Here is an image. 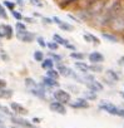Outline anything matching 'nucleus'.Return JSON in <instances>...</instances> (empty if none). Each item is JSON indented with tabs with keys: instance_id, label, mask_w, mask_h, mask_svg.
Segmentation results:
<instances>
[{
	"instance_id": "48",
	"label": "nucleus",
	"mask_w": 124,
	"mask_h": 128,
	"mask_svg": "<svg viewBox=\"0 0 124 128\" xmlns=\"http://www.w3.org/2000/svg\"><path fill=\"white\" fill-rule=\"evenodd\" d=\"M13 128H21V127H18V126H14Z\"/></svg>"
},
{
	"instance_id": "7",
	"label": "nucleus",
	"mask_w": 124,
	"mask_h": 128,
	"mask_svg": "<svg viewBox=\"0 0 124 128\" xmlns=\"http://www.w3.org/2000/svg\"><path fill=\"white\" fill-rule=\"evenodd\" d=\"M49 108L51 112H55L58 114H65L67 113V108L63 103H60V102H51L49 104Z\"/></svg>"
},
{
	"instance_id": "36",
	"label": "nucleus",
	"mask_w": 124,
	"mask_h": 128,
	"mask_svg": "<svg viewBox=\"0 0 124 128\" xmlns=\"http://www.w3.org/2000/svg\"><path fill=\"white\" fill-rule=\"evenodd\" d=\"M41 22H44L45 24H53V18H46V16H41Z\"/></svg>"
},
{
	"instance_id": "17",
	"label": "nucleus",
	"mask_w": 124,
	"mask_h": 128,
	"mask_svg": "<svg viewBox=\"0 0 124 128\" xmlns=\"http://www.w3.org/2000/svg\"><path fill=\"white\" fill-rule=\"evenodd\" d=\"M53 42L58 43L59 45H64V46H67V45L69 44V42H68V40H67L65 38L60 36L59 34H54V35H53Z\"/></svg>"
},
{
	"instance_id": "16",
	"label": "nucleus",
	"mask_w": 124,
	"mask_h": 128,
	"mask_svg": "<svg viewBox=\"0 0 124 128\" xmlns=\"http://www.w3.org/2000/svg\"><path fill=\"white\" fill-rule=\"evenodd\" d=\"M105 74H107V78H108L110 82H113V83H115V82L119 80V76H118L117 72H114L113 69H108V70L105 72Z\"/></svg>"
},
{
	"instance_id": "37",
	"label": "nucleus",
	"mask_w": 124,
	"mask_h": 128,
	"mask_svg": "<svg viewBox=\"0 0 124 128\" xmlns=\"http://www.w3.org/2000/svg\"><path fill=\"white\" fill-rule=\"evenodd\" d=\"M5 25H0V38H5Z\"/></svg>"
},
{
	"instance_id": "5",
	"label": "nucleus",
	"mask_w": 124,
	"mask_h": 128,
	"mask_svg": "<svg viewBox=\"0 0 124 128\" xmlns=\"http://www.w3.org/2000/svg\"><path fill=\"white\" fill-rule=\"evenodd\" d=\"M9 107L13 110V113L16 114V116H26L28 114V109L25 107H23L21 104L16 103V102H10Z\"/></svg>"
},
{
	"instance_id": "33",
	"label": "nucleus",
	"mask_w": 124,
	"mask_h": 128,
	"mask_svg": "<svg viewBox=\"0 0 124 128\" xmlns=\"http://www.w3.org/2000/svg\"><path fill=\"white\" fill-rule=\"evenodd\" d=\"M11 14H13V16H14L18 22L23 20V18H24V16L21 15V13H19V12H16V10H13V12H11Z\"/></svg>"
},
{
	"instance_id": "39",
	"label": "nucleus",
	"mask_w": 124,
	"mask_h": 128,
	"mask_svg": "<svg viewBox=\"0 0 124 128\" xmlns=\"http://www.w3.org/2000/svg\"><path fill=\"white\" fill-rule=\"evenodd\" d=\"M1 59H3V60H5V62H8V60H9V55H8L4 50H1Z\"/></svg>"
},
{
	"instance_id": "28",
	"label": "nucleus",
	"mask_w": 124,
	"mask_h": 128,
	"mask_svg": "<svg viewBox=\"0 0 124 128\" xmlns=\"http://www.w3.org/2000/svg\"><path fill=\"white\" fill-rule=\"evenodd\" d=\"M90 70L95 72V73H100V72H103V67L100 66V64H92V66H90Z\"/></svg>"
},
{
	"instance_id": "50",
	"label": "nucleus",
	"mask_w": 124,
	"mask_h": 128,
	"mask_svg": "<svg viewBox=\"0 0 124 128\" xmlns=\"http://www.w3.org/2000/svg\"><path fill=\"white\" fill-rule=\"evenodd\" d=\"M0 128H5V127H0Z\"/></svg>"
},
{
	"instance_id": "23",
	"label": "nucleus",
	"mask_w": 124,
	"mask_h": 128,
	"mask_svg": "<svg viewBox=\"0 0 124 128\" xmlns=\"http://www.w3.org/2000/svg\"><path fill=\"white\" fill-rule=\"evenodd\" d=\"M84 96H85V99H87V100L97 99V93H94V92H92V90H85V92H84Z\"/></svg>"
},
{
	"instance_id": "25",
	"label": "nucleus",
	"mask_w": 124,
	"mask_h": 128,
	"mask_svg": "<svg viewBox=\"0 0 124 128\" xmlns=\"http://www.w3.org/2000/svg\"><path fill=\"white\" fill-rule=\"evenodd\" d=\"M34 59L35 62H43L44 60V53L40 50H35L34 52Z\"/></svg>"
},
{
	"instance_id": "40",
	"label": "nucleus",
	"mask_w": 124,
	"mask_h": 128,
	"mask_svg": "<svg viewBox=\"0 0 124 128\" xmlns=\"http://www.w3.org/2000/svg\"><path fill=\"white\" fill-rule=\"evenodd\" d=\"M53 22H54L55 24H58V25H60L61 23H63V22H61V20H60L58 16H53Z\"/></svg>"
},
{
	"instance_id": "43",
	"label": "nucleus",
	"mask_w": 124,
	"mask_h": 128,
	"mask_svg": "<svg viewBox=\"0 0 124 128\" xmlns=\"http://www.w3.org/2000/svg\"><path fill=\"white\" fill-rule=\"evenodd\" d=\"M6 87V82L4 79H0V88H5Z\"/></svg>"
},
{
	"instance_id": "45",
	"label": "nucleus",
	"mask_w": 124,
	"mask_h": 128,
	"mask_svg": "<svg viewBox=\"0 0 124 128\" xmlns=\"http://www.w3.org/2000/svg\"><path fill=\"white\" fill-rule=\"evenodd\" d=\"M119 64H120V66H124V55L120 56V59H119Z\"/></svg>"
},
{
	"instance_id": "15",
	"label": "nucleus",
	"mask_w": 124,
	"mask_h": 128,
	"mask_svg": "<svg viewBox=\"0 0 124 128\" xmlns=\"http://www.w3.org/2000/svg\"><path fill=\"white\" fill-rule=\"evenodd\" d=\"M54 60L51 59V58H46V59H44L43 62H41V68L43 69H46V70H49V69H53L54 68Z\"/></svg>"
},
{
	"instance_id": "3",
	"label": "nucleus",
	"mask_w": 124,
	"mask_h": 128,
	"mask_svg": "<svg viewBox=\"0 0 124 128\" xmlns=\"http://www.w3.org/2000/svg\"><path fill=\"white\" fill-rule=\"evenodd\" d=\"M10 119L18 127H21V128H34L33 122H29L28 119H25V118H23L20 116H13V117H10Z\"/></svg>"
},
{
	"instance_id": "34",
	"label": "nucleus",
	"mask_w": 124,
	"mask_h": 128,
	"mask_svg": "<svg viewBox=\"0 0 124 128\" xmlns=\"http://www.w3.org/2000/svg\"><path fill=\"white\" fill-rule=\"evenodd\" d=\"M36 42H38V44L41 46V48H45L46 46V43H45V39L43 38V36H38L36 38Z\"/></svg>"
},
{
	"instance_id": "41",
	"label": "nucleus",
	"mask_w": 124,
	"mask_h": 128,
	"mask_svg": "<svg viewBox=\"0 0 124 128\" xmlns=\"http://www.w3.org/2000/svg\"><path fill=\"white\" fill-rule=\"evenodd\" d=\"M83 38H84L88 43H93V40H92V38H90V35H89V34H84V35H83Z\"/></svg>"
},
{
	"instance_id": "29",
	"label": "nucleus",
	"mask_w": 124,
	"mask_h": 128,
	"mask_svg": "<svg viewBox=\"0 0 124 128\" xmlns=\"http://www.w3.org/2000/svg\"><path fill=\"white\" fill-rule=\"evenodd\" d=\"M0 113H4V114H8L10 117H13V112H10V109L3 104H0Z\"/></svg>"
},
{
	"instance_id": "42",
	"label": "nucleus",
	"mask_w": 124,
	"mask_h": 128,
	"mask_svg": "<svg viewBox=\"0 0 124 128\" xmlns=\"http://www.w3.org/2000/svg\"><path fill=\"white\" fill-rule=\"evenodd\" d=\"M65 48H67V49H70L72 52H75V46H74L73 44H70V43H69V44H68V45H67Z\"/></svg>"
},
{
	"instance_id": "19",
	"label": "nucleus",
	"mask_w": 124,
	"mask_h": 128,
	"mask_svg": "<svg viewBox=\"0 0 124 128\" xmlns=\"http://www.w3.org/2000/svg\"><path fill=\"white\" fill-rule=\"evenodd\" d=\"M102 36L112 43H118V38L114 35V34H110V33H102Z\"/></svg>"
},
{
	"instance_id": "10",
	"label": "nucleus",
	"mask_w": 124,
	"mask_h": 128,
	"mask_svg": "<svg viewBox=\"0 0 124 128\" xmlns=\"http://www.w3.org/2000/svg\"><path fill=\"white\" fill-rule=\"evenodd\" d=\"M58 72L60 76H63V77H73V70L70 68H68L67 66H64V64H61V63H58Z\"/></svg>"
},
{
	"instance_id": "49",
	"label": "nucleus",
	"mask_w": 124,
	"mask_h": 128,
	"mask_svg": "<svg viewBox=\"0 0 124 128\" xmlns=\"http://www.w3.org/2000/svg\"><path fill=\"white\" fill-rule=\"evenodd\" d=\"M122 97H123V98H124V93H122Z\"/></svg>"
},
{
	"instance_id": "6",
	"label": "nucleus",
	"mask_w": 124,
	"mask_h": 128,
	"mask_svg": "<svg viewBox=\"0 0 124 128\" xmlns=\"http://www.w3.org/2000/svg\"><path fill=\"white\" fill-rule=\"evenodd\" d=\"M69 106L74 109H87V108H89V102L85 98H78L74 102L69 103Z\"/></svg>"
},
{
	"instance_id": "47",
	"label": "nucleus",
	"mask_w": 124,
	"mask_h": 128,
	"mask_svg": "<svg viewBox=\"0 0 124 128\" xmlns=\"http://www.w3.org/2000/svg\"><path fill=\"white\" fill-rule=\"evenodd\" d=\"M0 127H4V120H1V118H0Z\"/></svg>"
},
{
	"instance_id": "26",
	"label": "nucleus",
	"mask_w": 124,
	"mask_h": 128,
	"mask_svg": "<svg viewBox=\"0 0 124 128\" xmlns=\"http://www.w3.org/2000/svg\"><path fill=\"white\" fill-rule=\"evenodd\" d=\"M5 33H6L5 38L10 40V39L13 38V34H14V33H13V26H11V25H5Z\"/></svg>"
},
{
	"instance_id": "4",
	"label": "nucleus",
	"mask_w": 124,
	"mask_h": 128,
	"mask_svg": "<svg viewBox=\"0 0 124 128\" xmlns=\"http://www.w3.org/2000/svg\"><path fill=\"white\" fill-rule=\"evenodd\" d=\"M16 38L20 40V42H24V43H31L35 38V34L34 33H30L28 30H21V32H16Z\"/></svg>"
},
{
	"instance_id": "14",
	"label": "nucleus",
	"mask_w": 124,
	"mask_h": 128,
	"mask_svg": "<svg viewBox=\"0 0 124 128\" xmlns=\"http://www.w3.org/2000/svg\"><path fill=\"white\" fill-rule=\"evenodd\" d=\"M13 90L9 88H0V99H10L13 97Z\"/></svg>"
},
{
	"instance_id": "20",
	"label": "nucleus",
	"mask_w": 124,
	"mask_h": 128,
	"mask_svg": "<svg viewBox=\"0 0 124 128\" xmlns=\"http://www.w3.org/2000/svg\"><path fill=\"white\" fill-rule=\"evenodd\" d=\"M69 55H70V58L75 59L77 62L83 60V59H84V56H85V54H84V53H79V52H72Z\"/></svg>"
},
{
	"instance_id": "22",
	"label": "nucleus",
	"mask_w": 124,
	"mask_h": 128,
	"mask_svg": "<svg viewBox=\"0 0 124 128\" xmlns=\"http://www.w3.org/2000/svg\"><path fill=\"white\" fill-rule=\"evenodd\" d=\"M63 32H73V29H74V26L73 25H70V24H68V23H61L60 25H58Z\"/></svg>"
},
{
	"instance_id": "21",
	"label": "nucleus",
	"mask_w": 124,
	"mask_h": 128,
	"mask_svg": "<svg viewBox=\"0 0 124 128\" xmlns=\"http://www.w3.org/2000/svg\"><path fill=\"white\" fill-rule=\"evenodd\" d=\"M25 86L28 87V88H30V89H33V88H36L39 84L33 79V78H25Z\"/></svg>"
},
{
	"instance_id": "38",
	"label": "nucleus",
	"mask_w": 124,
	"mask_h": 128,
	"mask_svg": "<svg viewBox=\"0 0 124 128\" xmlns=\"http://www.w3.org/2000/svg\"><path fill=\"white\" fill-rule=\"evenodd\" d=\"M23 20H24V22H26V23H34V22H35V19H34V18H31V16H24V18H23Z\"/></svg>"
},
{
	"instance_id": "18",
	"label": "nucleus",
	"mask_w": 124,
	"mask_h": 128,
	"mask_svg": "<svg viewBox=\"0 0 124 128\" xmlns=\"http://www.w3.org/2000/svg\"><path fill=\"white\" fill-rule=\"evenodd\" d=\"M46 77H49V78H53V79H55V80H58L59 79V77H60V74H59V72H58V69H49L48 72H46Z\"/></svg>"
},
{
	"instance_id": "11",
	"label": "nucleus",
	"mask_w": 124,
	"mask_h": 128,
	"mask_svg": "<svg viewBox=\"0 0 124 128\" xmlns=\"http://www.w3.org/2000/svg\"><path fill=\"white\" fill-rule=\"evenodd\" d=\"M41 84L44 87H46V88H56V87H59V82L53 79V78H49V77H44Z\"/></svg>"
},
{
	"instance_id": "1",
	"label": "nucleus",
	"mask_w": 124,
	"mask_h": 128,
	"mask_svg": "<svg viewBox=\"0 0 124 128\" xmlns=\"http://www.w3.org/2000/svg\"><path fill=\"white\" fill-rule=\"evenodd\" d=\"M53 96H54V98H55L56 102H60V103H63V104L70 103V94L67 90H64V89H56L53 93Z\"/></svg>"
},
{
	"instance_id": "13",
	"label": "nucleus",
	"mask_w": 124,
	"mask_h": 128,
	"mask_svg": "<svg viewBox=\"0 0 124 128\" xmlns=\"http://www.w3.org/2000/svg\"><path fill=\"white\" fill-rule=\"evenodd\" d=\"M75 68L79 72L84 73V74H87L88 72H90V66H88L87 63H83V62H75Z\"/></svg>"
},
{
	"instance_id": "9",
	"label": "nucleus",
	"mask_w": 124,
	"mask_h": 128,
	"mask_svg": "<svg viewBox=\"0 0 124 128\" xmlns=\"http://www.w3.org/2000/svg\"><path fill=\"white\" fill-rule=\"evenodd\" d=\"M87 84V87H88V89L89 90H92V92H94V93H98V92H102L103 90V84L100 83V82H98V80H92V82H87L85 83Z\"/></svg>"
},
{
	"instance_id": "2",
	"label": "nucleus",
	"mask_w": 124,
	"mask_h": 128,
	"mask_svg": "<svg viewBox=\"0 0 124 128\" xmlns=\"http://www.w3.org/2000/svg\"><path fill=\"white\" fill-rule=\"evenodd\" d=\"M99 109H103L105 112H108L109 114H113V116H118V112H119V108L117 106H114L113 103L108 102V100H102L99 103Z\"/></svg>"
},
{
	"instance_id": "31",
	"label": "nucleus",
	"mask_w": 124,
	"mask_h": 128,
	"mask_svg": "<svg viewBox=\"0 0 124 128\" xmlns=\"http://www.w3.org/2000/svg\"><path fill=\"white\" fill-rule=\"evenodd\" d=\"M46 46L53 52V50H58V48H59V44L58 43H55V42H49V43H46Z\"/></svg>"
},
{
	"instance_id": "27",
	"label": "nucleus",
	"mask_w": 124,
	"mask_h": 128,
	"mask_svg": "<svg viewBox=\"0 0 124 128\" xmlns=\"http://www.w3.org/2000/svg\"><path fill=\"white\" fill-rule=\"evenodd\" d=\"M0 18L4 19V20H8V14H6V9L3 4H0Z\"/></svg>"
},
{
	"instance_id": "46",
	"label": "nucleus",
	"mask_w": 124,
	"mask_h": 128,
	"mask_svg": "<svg viewBox=\"0 0 124 128\" xmlns=\"http://www.w3.org/2000/svg\"><path fill=\"white\" fill-rule=\"evenodd\" d=\"M33 123H40V118L34 117V118H33Z\"/></svg>"
},
{
	"instance_id": "44",
	"label": "nucleus",
	"mask_w": 124,
	"mask_h": 128,
	"mask_svg": "<svg viewBox=\"0 0 124 128\" xmlns=\"http://www.w3.org/2000/svg\"><path fill=\"white\" fill-rule=\"evenodd\" d=\"M16 4L20 6H24V0H16Z\"/></svg>"
},
{
	"instance_id": "30",
	"label": "nucleus",
	"mask_w": 124,
	"mask_h": 128,
	"mask_svg": "<svg viewBox=\"0 0 124 128\" xmlns=\"http://www.w3.org/2000/svg\"><path fill=\"white\" fill-rule=\"evenodd\" d=\"M49 58H51L54 62H56V63H59V62H61V55H58V54H55V53H53V52H50L49 53Z\"/></svg>"
},
{
	"instance_id": "32",
	"label": "nucleus",
	"mask_w": 124,
	"mask_h": 128,
	"mask_svg": "<svg viewBox=\"0 0 124 128\" xmlns=\"http://www.w3.org/2000/svg\"><path fill=\"white\" fill-rule=\"evenodd\" d=\"M15 29H16V32H21V30H26V25H25L24 23H21V22H18V23L15 24Z\"/></svg>"
},
{
	"instance_id": "24",
	"label": "nucleus",
	"mask_w": 124,
	"mask_h": 128,
	"mask_svg": "<svg viewBox=\"0 0 124 128\" xmlns=\"http://www.w3.org/2000/svg\"><path fill=\"white\" fill-rule=\"evenodd\" d=\"M3 5H4L5 8H8L10 12H13V10L15 9L16 3H14V2H9V0H4V2H3Z\"/></svg>"
},
{
	"instance_id": "8",
	"label": "nucleus",
	"mask_w": 124,
	"mask_h": 128,
	"mask_svg": "<svg viewBox=\"0 0 124 128\" xmlns=\"http://www.w3.org/2000/svg\"><path fill=\"white\" fill-rule=\"evenodd\" d=\"M88 58H89V62L92 64H100V63L104 62V55L99 52H92L88 55Z\"/></svg>"
},
{
	"instance_id": "12",
	"label": "nucleus",
	"mask_w": 124,
	"mask_h": 128,
	"mask_svg": "<svg viewBox=\"0 0 124 128\" xmlns=\"http://www.w3.org/2000/svg\"><path fill=\"white\" fill-rule=\"evenodd\" d=\"M44 88H45V87H44L43 84H39L36 88L30 89V93H31V94H34L35 97H39V98L45 99V89H44Z\"/></svg>"
},
{
	"instance_id": "35",
	"label": "nucleus",
	"mask_w": 124,
	"mask_h": 128,
	"mask_svg": "<svg viewBox=\"0 0 124 128\" xmlns=\"http://www.w3.org/2000/svg\"><path fill=\"white\" fill-rule=\"evenodd\" d=\"M30 4L34 5V6H38V8H43V3L40 2V0H29Z\"/></svg>"
},
{
	"instance_id": "51",
	"label": "nucleus",
	"mask_w": 124,
	"mask_h": 128,
	"mask_svg": "<svg viewBox=\"0 0 124 128\" xmlns=\"http://www.w3.org/2000/svg\"><path fill=\"white\" fill-rule=\"evenodd\" d=\"M0 118H1V114H0Z\"/></svg>"
}]
</instances>
